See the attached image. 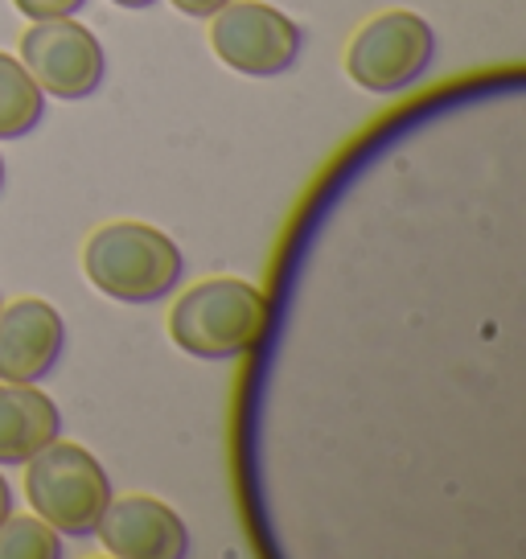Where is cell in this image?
<instances>
[{
    "mask_svg": "<svg viewBox=\"0 0 526 559\" xmlns=\"http://www.w3.org/2000/svg\"><path fill=\"white\" fill-rule=\"evenodd\" d=\"M67 349V321L41 297L0 305V383H41Z\"/></svg>",
    "mask_w": 526,
    "mask_h": 559,
    "instance_id": "cell-7",
    "label": "cell"
},
{
    "mask_svg": "<svg viewBox=\"0 0 526 559\" xmlns=\"http://www.w3.org/2000/svg\"><path fill=\"white\" fill-rule=\"evenodd\" d=\"M95 535L116 559H181L190 551V531L181 514L148 493L111 498Z\"/></svg>",
    "mask_w": 526,
    "mask_h": 559,
    "instance_id": "cell-8",
    "label": "cell"
},
{
    "mask_svg": "<svg viewBox=\"0 0 526 559\" xmlns=\"http://www.w3.org/2000/svg\"><path fill=\"white\" fill-rule=\"evenodd\" d=\"M62 437L58 403L37 383H0V465H25Z\"/></svg>",
    "mask_w": 526,
    "mask_h": 559,
    "instance_id": "cell-9",
    "label": "cell"
},
{
    "mask_svg": "<svg viewBox=\"0 0 526 559\" xmlns=\"http://www.w3.org/2000/svg\"><path fill=\"white\" fill-rule=\"evenodd\" d=\"M21 62L34 74L41 95L53 99H91L104 83V46L83 21L53 17L34 21L21 34Z\"/></svg>",
    "mask_w": 526,
    "mask_h": 559,
    "instance_id": "cell-6",
    "label": "cell"
},
{
    "mask_svg": "<svg viewBox=\"0 0 526 559\" xmlns=\"http://www.w3.org/2000/svg\"><path fill=\"white\" fill-rule=\"evenodd\" d=\"M177 13H186V17H214L223 4H230V0H169Z\"/></svg>",
    "mask_w": 526,
    "mask_h": 559,
    "instance_id": "cell-13",
    "label": "cell"
},
{
    "mask_svg": "<svg viewBox=\"0 0 526 559\" xmlns=\"http://www.w3.org/2000/svg\"><path fill=\"white\" fill-rule=\"evenodd\" d=\"M211 46L218 62L247 79H276L297 67L300 25L276 4L263 0H230L211 17Z\"/></svg>",
    "mask_w": 526,
    "mask_h": 559,
    "instance_id": "cell-5",
    "label": "cell"
},
{
    "mask_svg": "<svg viewBox=\"0 0 526 559\" xmlns=\"http://www.w3.org/2000/svg\"><path fill=\"white\" fill-rule=\"evenodd\" d=\"M111 4H120V9H128V13H141V9H153L157 0H111Z\"/></svg>",
    "mask_w": 526,
    "mask_h": 559,
    "instance_id": "cell-15",
    "label": "cell"
},
{
    "mask_svg": "<svg viewBox=\"0 0 526 559\" xmlns=\"http://www.w3.org/2000/svg\"><path fill=\"white\" fill-rule=\"evenodd\" d=\"M46 116V95L21 58L0 50V140L29 136Z\"/></svg>",
    "mask_w": 526,
    "mask_h": 559,
    "instance_id": "cell-10",
    "label": "cell"
},
{
    "mask_svg": "<svg viewBox=\"0 0 526 559\" xmlns=\"http://www.w3.org/2000/svg\"><path fill=\"white\" fill-rule=\"evenodd\" d=\"M25 473V493L34 514H41L58 535H95L111 502V477L99 465V456L74 444V440H50L41 453H34Z\"/></svg>",
    "mask_w": 526,
    "mask_h": 559,
    "instance_id": "cell-3",
    "label": "cell"
},
{
    "mask_svg": "<svg viewBox=\"0 0 526 559\" xmlns=\"http://www.w3.org/2000/svg\"><path fill=\"white\" fill-rule=\"evenodd\" d=\"M83 272L120 305H157L186 276L181 247L148 223H107L83 247Z\"/></svg>",
    "mask_w": 526,
    "mask_h": 559,
    "instance_id": "cell-1",
    "label": "cell"
},
{
    "mask_svg": "<svg viewBox=\"0 0 526 559\" xmlns=\"http://www.w3.org/2000/svg\"><path fill=\"white\" fill-rule=\"evenodd\" d=\"M437 58L432 25L411 9H386L362 21L346 46V74L370 95H395L420 83Z\"/></svg>",
    "mask_w": 526,
    "mask_h": 559,
    "instance_id": "cell-4",
    "label": "cell"
},
{
    "mask_svg": "<svg viewBox=\"0 0 526 559\" xmlns=\"http://www.w3.org/2000/svg\"><path fill=\"white\" fill-rule=\"evenodd\" d=\"M267 330V297L255 284L214 276L193 284L169 313V337L177 349L206 362L243 358Z\"/></svg>",
    "mask_w": 526,
    "mask_h": 559,
    "instance_id": "cell-2",
    "label": "cell"
},
{
    "mask_svg": "<svg viewBox=\"0 0 526 559\" xmlns=\"http://www.w3.org/2000/svg\"><path fill=\"white\" fill-rule=\"evenodd\" d=\"M62 535L41 514H9L0 523V559H62Z\"/></svg>",
    "mask_w": 526,
    "mask_h": 559,
    "instance_id": "cell-11",
    "label": "cell"
},
{
    "mask_svg": "<svg viewBox=\"0 0 526 559\" xmlns=\"http://www.w3.org/2000/svg\"><path fill=\"white\" fill-rule=\"evenodd\" d=\"M0 190H4V157H0Z\"/></svg>",
    "mask_w": 526,
    "mask_h": 559,
    "instance_id": "cell-16",
    "label": "cell"
},
{
    "mask_svg": "<svg viewBox=\"0 0 526 559\" xmlns=\"http://www.w3.org/2000/svg\"><path fill=\"white\" fill-rule=\"evenodd\" d=\"M13 4H17L21 17L53 21V17H74V13H83L87 0H13Z\"/></svg>",
    "mask_w": 526,
    "mask_h": 559,
    "instance_id": "cell-12",
    "label": "cell"
},
{
    "mask_svg": "<svg viewBox=\"0 0 526 559\" xmlns=\"http://www.w3.org/2000/svg\"><path fill=\"white\" fill-rule=\"evenodd\" d=\"M13 514V486H9V477L0 473V523Z\"/></svg>",
    "mask_w": 526,
    "mask_h": 559,
    "instance_id": "cell-14",
    "label": "cell"
}]
</instances>
